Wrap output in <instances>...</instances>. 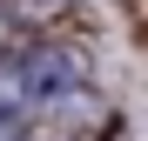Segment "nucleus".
<instances>
[{"label":"nucleus","mask_w":148,"mask_h":141,"mask_svg":"<svg viewBox=\"0 0 148 141\" xmlns=\"http://www.w3.org/2000/svg\"><path fill=\"white\" fill-rule=\"evenodd\" d=\"M0 34H7V14H0Z\"/></svg>","instance_id":"1"}]
</instances>
